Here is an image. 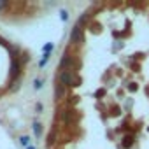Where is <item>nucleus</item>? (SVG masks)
<instances>
[{"label":"nucleus","mask_w":149,"mask_h":149,"mask_svg":"<svg viewBox=\"0 0 149 149\" xmlns=\"http://www.w3.org/2000/svg\"><path fill=\"white\" fill-rule=\"evenodd\" d=\"M58 83L63 84L65 88L67 86H77L79 84V79L76 77L74 70H60V74H58Z\"/></svg>","instance_id":"obj_1"},{"label":"nucleus","mask_w":149,"mask_h":149,"mask_svg":"<svg viewBox=\"0 0 149 149\" xmlns=\"http://www.w3.org/2000/svg\"><path fill=\"white\" fill-rule=\"evenodd\" d=\"M83 26H79V25H74V28H72V32H70V42L72 44H81L83 40H84V35H83Z\"/></svg>","instance_id":"obj_2"},{"label":"nucleus","mask_w":149,"mask_h":149,"mask_svg":"<svg viewBox=\"0 0 149 149\" xmlns=\"http://www.w3.org/2000/svg\"><path fill=\"white\" fill-rule=\"evenodd\" d=\"M72 67H74V58L65 53L60 60V70H72Z\"/></svg>","instance_id":"obj_3"},{"label":"nucleus","mask_w":149,"mask_h":149,"mask_svg":"<svg viewBox=\"0 0 149 149\" xmlns=\"http://www.w3.org/2000/svg\"><path fill=\"white\" fill-rule=\"evenodd\" d=\"M19 74H21V61L19 60H13V63H11V77L18 79Z\"/></svg>","instance_id":"obj_4"},{"label":"nucleus","mask_w":149,"mask_h":149,"mask_svg":"<svg viewBox=\"0 0 149 149\" xmlns=\"http://www.w3.org/2000/svg\"><path fill=\"white\" fill-rule=\"evenodd\" d=\"M63 95H65V86L60 84V83H56V88H54V97H56V100H61Z\"/></svg>","instance_id":"obj_5"},{"label":"nucleus","mask_w":149,"mask_h":149,"mask_svg":"<svg viewBox=\"0 0 149 149\" xmlns=\"http://www.w3.org/2000/svg\"><path fill=\"white\" fill-rule=\"evenodd\" d=\"M60 118H61L65 123H70V121H72V116H70L68 111H61V112H60Z\"/></svg>","instance_id":"obj_6"},{"label":"nucleus","mask_w":149,"mask_h":149,"mask_svg":"<svg viewBox=\"0 0 149 149\" xmlns=\"http://www.w3.org/2000/svg\"><path fill=\"white\" fill-rule=\"evenodd\" d=\"M33 133H35L37 137L42 135V125H40V123H33Z\"/></svg>","instance_id":"obj_7"},{"label":"nucleus","mask_w":149,"mask_h":149,"mask_svg":"<svg viewBox=\"0 0 149 149\" xmlns=\"http://www.w3.org/2000/svg\"><path fill=\"white\" fill-rule=\"evenodd\" d=\"M19 142H21V146H23V147H26V149L30 147V137H26V135H25V137H21V139H19Z\"/></svg>","instance_id":"obj_8"},{"label":"nucleus","mask_w":149,"mask_h":149,"mask_svg":"<svg viewBox=\"0 0 149 149\" xmlns=\"http://www.w3.org/2000/svg\"><path fill=\"white\" fill-rule=\"evenodd\" d=\"M54 135H56V130H53V132H49V135H47V146H51V144H54Z\"/></svg>","instance_id":"obj_9"},{"label":"nucleus","mask_w":149,"mask_h":149,"mask_svg":"<svg viewBox=\"0 0 149 149\" xmlns=\"http://www.w3.org/2000/svg\"><path fill=\"white\" fill-rule=\"evenodd\" d=\"M47 60H49V53H44V54H42V60L39 61V67H44V65L47 63Z\"/></svg>","instance_id":"obj_10"},{"label":"nucleus","mask_w":149,"mask_h":149,"mask_svg":"<svg viewBox=\"0 0 149 149\" xmlns=\"http://www.w3.org/2000/svg\"><path fill=\"white\" fill-rule=\"evenodd\" d=\"M133 144V137H125V142H123V146L125 147H130Z\"/></svg>","instance_id":"obj_11"},{"label":"nucleus","mask_w":149,"mask_h":149,"mask_svg":"<svg viewBox=\"0 0 149 149\" xmlns=\"http://www.w3.org/2000/svg\"><path fill=\"white\" fill-rule=\"evenodd\" d=\"M42 83H44L42 79H35V83H33V88H35V90H40V88H42Z\"/></svg>","instance_id":"obj_12"},{"label":"nucleus","mask_w":149,"mask_h":149,"mask_svg":"<svg viewBox=\"0 0 149 149\" xmlns=\"http://www.w3.org/2000/svg\"><path fill=\"white\" fill-rule=\"evenodd\" d=\"M53 47H54V46H53L51 42H47V44L44 46V53H51V51H53Z\"/></svg>","instance_id":"obj_13"},{"label":"nucleus","mask_w":149,"mask_h":149,"mask_svg":"<svg viewBox=\"0 0 149 149\" xmlns=\"http://www.w3.org/2000/svg\"><path fill=\"white\" fill-rule=\"evenodd\" d=\"M60 18H61L63 21H67V19H68V13H67V11H60Z\"/></svg>","instance_id":"obj_14"},{"label":"nucleus","mask_w":149,"mask_h":149,"mask_svg":"<svg viewBox=\"0 0 149 149\" xmlns=\"http://www.w3.org/2000/svg\"><path fill=\"white\" fill-rule=\"evenodd\" d=\"M40 111H42V104L39 102V104H37V112H40Z\"/></svg>","instance_id":"obj_15"},{"label":"nucleus","mask_w":149,"mask_h":149,"mask_svg":"<svg viewBox=\"0 0 149 149\" xmlns=\"http://www.w3.org/2000/svg\"><path fill=\"white\" fill-rule=\"evenodd\" d=\"M6 6H7V4H4V2H0V9H4Z\"/></svg>","instance_id":"obj_16"},{"label":"nucleus","mask_w":149,"mask_h":149,"mask_svg":"<svg viewBox=\"0 0 149 149\" xmlns=\"http://www.w3.org/2000/svg\"><path fill=\"white\" fill-rule=\"evenodd\" d=\"M28 149H37V147H33V146H30V147H28Z\"/></svg>","instance_id":"obj_17"},{"label":"nucleus","mask_w":149,"mask_h":149,"mask_svg":"<svg viewBox=\"0 0 149 149\" xmlns=\"http://www.w3.org/2000/svg\"><path fill=\"white\" fill-rule=\"evenodd\" d=\"M0 42H2V44H6V42H4V40H2V39H0Z\"/></svg>","instance_id":"obj_18"}]
</instances>
